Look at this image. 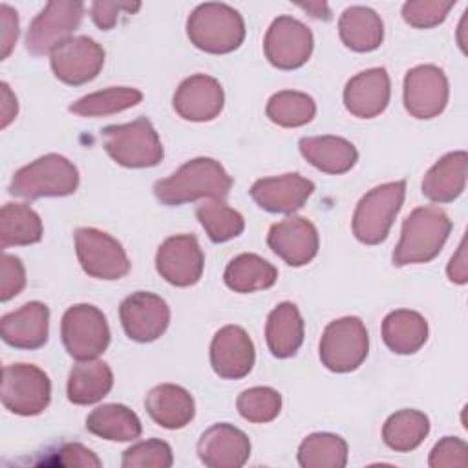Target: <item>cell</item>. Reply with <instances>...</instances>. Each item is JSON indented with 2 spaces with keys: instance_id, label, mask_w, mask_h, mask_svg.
Listing matches in <instances>:
<instances>
[{
  "instance_id": "49",
  "label": "cell",
  "mask_w": 468,
  "mask_h": 468,
  "mask_svg": "<svg viewBox=\"0 0 468 468\" xmlns=\"http://www.w3.org/2000/svg\"><path fill=\"white\" fill-rule=\"evenodd\" d=\"M300 7L303 11H307L313 18L331 20V11H329V5L325 2H307V4H300Z\"/></svg>"
},
{
  "instance_id": "37",
  "label": "cell",
  "mask_w": 468,
  "mask_h": 468,
  "mask_svg": "<svg viewBox=\"0 0 468 468\" xmlns=\"http://www.w3.org/2000/svg\"><path fill=\"white\" fill-rule=\"evenodd\" d=\"M269 121L283 128H298L313 121L316 113V102L311 95L294 90H283L274 93L265 108Z\"/></svg>"
},
{
  "instance_id": "27",
  "label": "cell",
  "mask_w": 468,
  "mask_h": 468,
  "mask_svg": "<svg viewBox=\"0 0 468 468\" xmlns=\"http://www.w3.org/2000/svg\"><path fill=\"white\" fill-rule=\"evenodd\" d=\"M113 386V373L102 360H79L68 377V399L73 404L88 406L102 400Z\"/></svg>"
},
{
  "instance_id": "4",
  "label": "cell",
  "mask_w": 468,
  "mask_h": 468,
  "mask_svg": "<svg viewBox=\"0 0 468 468\" xmlns=\"http://www.w3.org/2000/svg\"><path fill=\"white\" fill-rule=\"evenodd\" d=\"M77 186V166L60 154H46L15 172L9 194L26 199L62 197L73 194Z\"/></svg>"
},
{
  "instance_id": "11",
  "label": "cell",
  "mask_w": 468,
  "mask_h": 468,
  "mask_svg": "<svg viewBox=\"0 0 468 468\" xmlns=\"http://www.w3.org/2000/svg\"><path fill=\"white\" fill-rule=\"evenodd\" d=\"M84 4L71 0H51L31 20L26 48L31 55L51 53L60 42L71 38V33L80 26Z\"/></svg>"
},
{
  "instance_id": "12",
  "label": "cell",
  "mask_w": 468,
  "mask_h": 468,
  "mask_svg": "<svg viewBox=\"0 0 468 468\" xmlns=\"http://www.w3.org/2000/svg\"><path fill=\"white\" fill-rule=\"evenodd\" d=\"M313 33L300 20L282 15L272 20L263 38L267 60L278 69L302 68L313 53Z\"/></svg>"
},
{
  "instance_id": "39",
  "label": "cell",
  "mask_w": 468,
  "mask_h": 468,
  "mask_svg": "<svg viewBox=\"0 0 468 468\" xmlns=\"http://www.w3.org/2000/svg\"><path fill=\"white\" fill-rule=\"evenodd\" d=\"M239 415L249 422H271L282 410V395L269 386L249 388L236 400Z\"/></svg>"
},
{
  "instance_id": "7",
  "label": "cell",
  "mask_w": 468,
  "mask_h": 468,
  "mask_svg": "<svg viewBox=\"0 0 468 468\" xmlns=\"http://www.w3.org/2000/svg\"><path fill=\"white\" fill-rule=\"evenodd\" d=\"M369 336L358 316H344L327 324L320 338V360L335 373L356 369L367 356Z\"/></svg>"
},
{
  "instance_id": "28",
  "label": "cell",
  "mask_w": 468,
  "mask_h": 468,
  "mask_svg": "<svg viewBox=\"0 0 468 468\" xmlns=\"http://www.w3.org/2000/svg\"><path fill=\"white\" fill-rule=\"evenodd\" d=\"M265 338L269 351L276 358H289L296 355L303 342V320L294 303L282 302L269 313Z\"/></svg>"
},
{
  "instance_id": "45",
  "label": "cell",
  "mask_w": 468,
  "mask_h": 468,
  "mask_svg": "<svg viewBox=\"0 0 468 468\" xmlns=\"http://www.w3.org/2000/svg\"><path fill=\"white\" fill-rule=\"evenodd\" d=\"M57 464L60 466H80V468H99L101 459L86 446L79 442H68L57 452Z\"/></svg>"
},
{
  "instance_id": "13",
  "label": "cell",
  "mask_w": 468,
  "mask_h": 468,
  "mask_svg": "<svg viewBox=\"0 0 468 468\" xmlns=\"http://www.w3.org/2000/svg\"><path fill=\"white\" fill-rule=\"evenodd\" d=\"M49 64L58 80L69 86H80L101 73L104 49L90 37H71L49 53Z\"/></svg>"
},
{
  "instance_id": "22",
  "label": "cell",
  "mask_w": 468,
  "mask_h": 468,
  "mask_svg": "<svg viewBox=\"0 0 468 468\" xmlns=\"http://www.w3.org/2000/svg\"><path fill=\"white\" fill-rule=\"evenodd\" d=\"M391 82L386 68H371L351 77L344 88L346 110L360 119L380 115L389 102Z\"/></svg>"
},
{
  "instance_id": "21",
  "label": "cell",
  "mask_w": 468,
  "mask_h": 468,
  "mask_svg": "<svg viewBox=\"0 0 468 468\" xmlns=\"http://www.w3.org/2000/svg\"><path fill=\"white\" fill-rule=\"evenodd\" d=\"M197 457L210 468H239L250 457V441L239 428L219 422L199 437Z\"/></svg>"
},
{
  "instance_id": "23",
  "label": "cell",
  "mask_w": 468,
  "mask_h": 468,
  "mask_svg": "<svg viewBox=\"0 0 468 468\" xmlns=\"http://www.w3.org/2000/svg\"><path fill=\"white\" fill-rule=\"evenodd\" d=\"M49 309L42 302H27L0 320L2 340L18 349H38L48 342Z\"/></svg>"
},
{
  "instance_id": "20",
  "label": "cell",
  "mask_w": 468,
  "mask_h": 468,
  "mask_svg": "<svg viewBox=\"0 0 468 468\" xmlns=\"http://www.w3.org/2000/svg\"><path fill=\"white\" fill-rule=\"evenodd\" d=\"M172 104L181 119L205 122L221 113L225 95L221 84L214 77L197 73L179 84Z\"/></svg>"
},
{
  "instance_id": "34",
  "label": "cell",
  "mask_w": 468,
  "mask_h": 468,
  "mask_svg": "<svg viewBox=\"0 0 468 468\" xmlns=\"http://www.w3.org/2000/svg\"><path fill=\"white\" fill-rule=\"evenodd\" d=\"M430 433V419L419 410H399L388 417L382 439L395 452H411Z\"/></svg>"
},
{
  "instance_id": "10",
  "label": "cell",
  "mask_w": 468,
  "mask_h": 468,
  "mask_svg": "<svg viewBox=\"0 0 468 468\" xmlns=\"http://www.w3.org/2000/svg\"><path fill=\"white\" fill-rule=\"evenodd\" d=\"M75 249L82 271L91 278L119 280L130 271V260L122 245L99 229H77Z\"/></svg>"
},
{
  "instance_id": "8",
  "label": "cell",
  "mask_w": 468,
  "mask_h": 468,
  "mask_svg": "<svg viewBox=\"0 0 468 468\" xmlns=\"http://www.w3.org/2000/svg\"><path fill=\"white\" fill-rule=\"evenodd\" d=\"M66 351L77 360L97 358L110 346V327L102 311L90 303L71 305L60 322Z\"/></svg>"
},
{
  "instance_id": "31",
  "label": "cell",
  "mask_w": 468,
  "mask_h": 468,
  "mask_svg": "<svg viewBox=\"0 0 468 468\" xmlns=\"http://www.w3.org/2000/svg\"><path fill=\"white\" fill-rule=\"evenodd\" d=\"M86 430L106 441H119V442L135 441L143 433L139 417L124 404L97 406L86 417Z\"/></svg>"
},
{
  "instance_id": "43",
  "label": "cell",
  "mask_w": 468,
  "mask_h": 468,
  "mask_svg": "<svg viewBox=\"0 0 468 468\" xmlns=\"http://www.w3.org/2000/svg\"><path fill=\"white\" fill-rule=\"evenodd\" d=\"M0 263V300L7 302L26 287V269L20 258L7 252L2 254Z\"/></svg>"
},
{
  "instance_id": "35",
  "label": "cell",
  "mask_w": 468,
  "mask_h": 468,
  "mask_svg": "<svg viewBox=\"0 0 468 468\" xmlns=\"http://www.w3.org/2000/svg\"><path fill=\"white\" fill-rule=\"evenodd\" d=\"M143 101V93L135 88L112 86L101 91L84 95L69 104V112L80 117H104L128 110Z\"/></svg>"
},
{
  "instance_id": "36",
  "label": "cell",
  "mask_w": 468,
  "mask_h": 468,
  "mask_svg": "<svg viewBox=\"0 0 468 468\" xmlns=\"http://www.w3.org/2000/svg\"><path fill=\"white\" fill-rule=\"evenodd\" d=\"M302 468H344L347 464V444L335 433H311L298 448Z\"/></svg>"
},
{
  "instance_id": "5",
  "label": "cell",
  "mask_w": 468,
  "mask_h": 468,
  "mask_svg": "<svg viewBox=\"0 0 468 468\" xmlns=\"http://www.w3.org/2000/svg\"><path fill=\"white\" fill-rule=\"evenodd\" d=\"M101 137L108 155L126 168L155 166L165 155L161 139L146 117L106 126L101 130Z\"/></svg>"
},
{
  "instance_id": "2",
  "label": "cell",
  "mask_w": 468,
  "mask_h": 468,
  "mask_svg": "<svg viewBox=\"0 0 468 468\" xmlns=\"http://www.w3.org/2000/svg\"><path fill=\"white\" fill-rule=\"evenodd\" d=\"M452 230V221L439 207H419L402 223L400 239L393 250L397 267L428 263L444 247Z\"/></svg>"
},
{
  "instance_id": "3",
  "label": "cell",
  "mask_w": 468,
  "mask_h": 468,
  "mask_svg": "<svg viewBox=\"0 0 468 468\" xmlns=\"http://www.w3.org/2000/svg\"><path fill=\"white\" fill-rule=\"evenodd\" d=\"M190 42L207 53L223 55L238 49L245 38L241 15L221 2L199 4L186 20Z\"/></svg>"
},
{
  "instance_id": "6",
  "label": "cell",
  "mask_w": 468,
  "mask_h": 468,
  "mask_svg": "<svg viewBox=\"0 0 468 468\" xmlns=\"http://www.w3.org/2000/svg\"><path fill=\"white\" fill-rule=\"evenodd\" d=\"M406 181H391L371 188L353 214V234L366 245L382 243L404 203Z\"/></svg>"
},
{
  "instance_id": "24",
  "label": "cell",
  "mask_w": 468,
  "mask_h": 468,
  "mask_svg": "<svg viewBox=\"0 0 468 468\" xmlns=\"http://www.w3.org/2000/svg\"><path fill=\"white\" fill-rule=\"evenodd\" d=\"M144 408L150 419L166 430L186 426L196 413L190 391L177 384H159L152 388L144 399Z\"/></svg>"
},
{
  "instance_id": "25",
  "label": "cell",
  "mask_w": 468,
  "mask_h": 468,
  "mask_svg": "<svg viewBox=\"0 0 468 468\" xmlns=\"http://www.w3.org/2000/svg\"><path fill=\"white\" fill-rule=\"evenodd\" d=\"M468 154L464 150L442 155L424 176L422 194L433 203H450L457 199L466 186Z\"/></svg>"
},
{
  "instance_id": "14",
  "label": "cell",
  "mask_w": 468,
  "mask_h": 468,
  "mask_svg": "<svg viewBox=\"0 0 468 468\" xmlns=\"http://www.w3.org/2000/svg\"><path fill=\"white\" fill-rule=\"evenodd\" d=\"M448 79L433 64L411 68L404 77V106L415 119H433L448 104Z\"/></svg>"
},
{
  "instance_id": "42",
  "label": "cell",
  "mask_w": 468,
  "mask_h": 468,
  "mask_svg": "<svg viewBox=\"0 0 468 468\" xmlns=\"http://www.w3.org/2000/svg\"><path fill=\"white\" fill-rule=\"evenodd\" d=\"M428 464L431 468H464L468 466V446L459 437L441 439L430 452Z\"/></svg>"
},
{
  "instance_id": "38",
  "label": "cell",
  "mask_w": 468,
  "mask_h": 468,
  "mask_svg": "<svg viewBox=\"0 0 468 468\" xmlns=\"http://www.w3.org/2000/svg\"><path fill=\"white\" fill-rule=\"evenodd\" d=\"M196 218L214 243H223L238 238L245 229L243 216L229 205L221 203L219 199L201 203L196 208Z\"/></svg>"
},
{
  "instance_id": "33",
  "label": "cell",
  "mask_w": 468,
  "mask_h": 468,
  "mask_svg": "<svg viewBox=\"0 0 468 468\" xmlns=\"http://www.w3.org/2000/svg\"><path fill=\"white\" fill-rule=\"evenodd\" d=\"M40 216L24 203H5L0 210V247L33 245L42 239Z\"/></svg>"
},
{
  "instance_id": "44",
  "label": "cell",
  "mask_w": 468,
  "mask_h": 468,
  "mask_svg": "<svg viewBox=\"0 0 468 468\" xmlns=\"http://www.w3.org/2000/svg\"><path fill=\"white\" fill-rule=\"evenodd\" d=\"M139 9H141L139 2H104V0H97V2L91 4L90 13H91L93 24L97 27L108 31L117 24V20L122 13L133 15Z\"/></svg>"
},
{
  "instance_id": "26",
  "label": "cell",
  "mask_w": 468,
  "mask_h": 468,
  "mask_svg": "<svg viewBox=\"0 0 468 468\" xmlns=\"http://www.w3.org/2000/svg\"><path fill=\"white\" fill-rule=\"evenodd\" d=\"M298 148L307 163L325 174L335 176L349 172L358 159L355 144L338 135L302 137Z\"/></svg>"
},
{
  "instance_id": "30",
  "label": "cell",
  "mask_w": 468,
  "mask_h": 468,
  "mask_svg": "<svg viewBox=\"0 0 468 468\" xmlns=\"http://www.w3.org/2000/svg\"><path fill=\"white\" fill-rule=\"evenodd\" d=\"M338 33L346 48L367 53L382 44L384 26L373 9L366 5H351L338 20Z\"/></svg>"
},
{
  "instance_id": "16",
  "label": "cell",
  "mask_w": 468,
  "mask_h": 468,
  "mask_svg": "<svg viewBox=\"0 0 468 468\" xmlns=\"http://www.w3.org/2000/svg\"><path fill=\"white\" fill-rule=\"evenodd\" d=\"M119 316L124 333L135 342L157 340L170 324L168 303L148 291H137L121 302Z\"/></svg>"
},
{
  "instance_id": "18",
  "label": "cell",
  "mask_w": 468,
  "mask_h": 468,
  "mask_svg": "<svg viewBox=\"0 0 468 468\" xmlns=\"http://www.w3.org/2000/svg\"><path fill=\"white\" fill-rule=\"evenodd\" d=\"M256 360L254 344L239 325L221 327L210 342V364L218 377L238 380L252 371Z\"/></svg>"
},
{
  "instance_id": "48",
  "label": "cell",
  "mask_w": 468,
  "mask_h": 468,
  "mask_svg": "<svg viewBox=\"0 0 468 468\" xmlns=\"http://www.w3.org/2000/svg\"><path fill=\"white\" fill-rule=\"evenodd\" d=\"M16 113H18L16 97L9 90L7 82H2V122H0V126L5 128L16 117Z\"/></svg>"
},
{
  "instance_id": "17",
  "label": "cell",
  "mask_w": 468,
  "mask_h": 468,
  "mask_svg": "<svg viewBox=\"0 0 468 468\" xmlns=\"http://www.w3.org/2000/svg\"><path fill=\"white\" fill-rule=\"evenodd\" d=\"M318 230L302 218L289 216L269 229L267 245L291 267L307 265L318 252Z\"/></svg>"
},
{
  "instance_id": "19",
  "label": "cell",
  "mask_w": 468,
  "mask_h": 468,
  "mask_svg": "<svg viewBox=\"0 0 468 468\" xmlns=\"http://www.w3.org/2000/svg\"><path fill=\"white\" fill-rule=\"evenodd\" d=\"M314 192V183L300 174L261 177L252 183L249 194L254 203L272 214H291L303 207Z\"/></svg>"
},
{
  "instance_id": "29",
  "label": "cell",
  "mask_w": 468,
  "mask_h": 468,
  "mask_svg": "<svg viewBox=\"0 0 468 468\" xmlns=\"http://www.w3.org/2000/svg\"><path fill=\"white\" fill-rule=\"evenodd\" d=\"M382 340L397 355H413L428 340V322L417 311H391L382 322Z\"/></svg>"
},
{
  "instance_id": "40",
  "label": "cell",
  "mask_w": 468,
  "mask_h": 468,
  "mask_svg": "<svg viewBox=\"0 0 468 468\" xmlns=\"http://www.w3.org/2000/svg\"><path fill=\"white\" fill-rule=\"evenodd\" d=\"M172 463V448L161 439H148L130 446L121 461L124 468H168Z\"/></svg>"
},
{
  "instance_id": "47",
  "label": "cell",
  "mask_w": 468,
  "mask_h": 468,
  "mask_svg": "<svg viewBox=\"0 0 468 468\" xmlns=\"http://www.w3.org/2000/svg\"><path fill=\"white\" fill-rule=\"evenodd\" d=\"M448 278L453 283H466L468 280V263H466V239H463L457 247V252L452 256L448 269H446Z\"/></svg>"
},
{
  "instance_id": "41",
  "label": "cell",
  "mask_w": 468,
  "mask_h": 468,
  "mask_svg": "<svg viewBox=\"0 0 468 468\" xmlns=\"http://www.w3.org/2000/svg\"><path fill=\"white\" fill-rule=\"evenodd\" d=\"M455 5V0H411L402 5V18L406 24L426 29L442 24Z\"/></svg>"
},
{
  "instance_id": "15",
  "label": "cell",
  "mask_w": 468,
  "mask_h": 468,
  "mask_svg": "<svg viewBox=\"0 0 468 468\" xmlns=\"http://www.w3.org/2000/svg\"><path fill=\"white\" fill-rule=\"evenodd\" d=\"M205 267L203 250L192 234L166 238L155 254V269L168 283L190 287L199 282Z\"/></svg>"
},
{
  "instance_id": "46",
  "label": "cell",
  "mask_w": 468,
  "mask_h": 468,
  "mask_svg": "<svg viewBox=\"0 0 468 468\" xmlns=\"http://www.w3.org/2000/svg\"><path fill=\"white\" fill-rule=\"evenodd\" d=\"M0 24H2V58H7L18 38V15L7 4L0 5Z\"/></svg>"
},
{
  "instance_id": "1",
  "label": "cell",
  "mask_w": 468,
  "mask_h": 468,
  "mask_svg": "<svg viewBox=\"0 0 468 468\" xmlns=\"http://www.w3.org/2000/svg\"><path fill=\"white\" fill-rule=\"evenodd\" d=\"M232 177L210 157H196L181 165L172 176L154 185L155 197L166 207H177L197 199H225L230 192Z\"/></svg>"
},
{
  "instance_id": "9",
  "label": "cell",
  "mask_w": 468,
  "mask_h": 468,
  "mask_svg": "<svg viewBox=\"0 0 468 468\" xmlns=\"http://www.w3.org/2000/svg\"><path fill=\"white\" fill-rule=\"evenodd\" d=\"M51 400L49 377L33 364H9L2 371V404L16 415L42 413Z\"/></svg>"
},
{
  "instance_id": "32",
  "label": "cell",
  "mask_w": 468,
  "mask_h": 468,
  "mask_svg": "<svg viewBox=\"0 0 468 468\" xmlns=\"http://www.w3.org/2000/svg\"><path fill=\"white\" fill-rule=\"evenodd\" d=\"M223 280L234 292H256L272 287L278 280V271L261 256L243 252L229 261Z\"/></svg>"
}]
</instances>
